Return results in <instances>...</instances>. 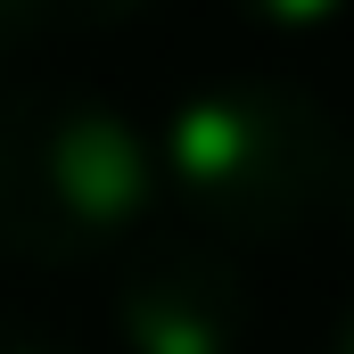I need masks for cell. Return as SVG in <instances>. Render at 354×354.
Returning <instances> with one entry per match:
<instances>
[{
    "mask_svg": "<svg viewBox=\"0 0 354 354\" xmlns=\"http://www.w3.org/2000/svg\"><path fill=\"white\" fill-rule=\"evenodd\" d=\"M346 132L338 115L288 75H206L165 107L157 174L206 231L280 239L313 223L338 189Z\"/></svg>",
    "mask_w": 354,
    "mask_h": 354,
    "instance_id": "6da1fadb",
    "label": "cell"
},
{
    "mask_svg": "<svg viewBox=\"0 0 354 354\" xmlns=\"http://www.w3.org/2000/svg\"><path fill=\"white\" fill-rule=\"evenodd\" d=\"M157 198V140L99 91L25 83L0 99V248L17 264H99Z\"/></svg>",
    "mask_w": 354,
    "mask_h": 354,
    "instance_id": "7a4b0ae2",
    "label": "cell"
},
{
    "mask_svg": "<svg viewBox=\"0 0 354 354\" xmlns=\"http://www.w3.org/2000/svg\"><path fill=\"white\" fill-rule=\"evenodd\" d=\"M107 313L124 354H239L256 297L214 239H140L115 272Z\"/></svg>",
    "mask_w": 354,
    "mask_h": 354,
    "instance_id": "3957f363",
    "label": "cell"
},
{
    "mask_svg": "<svg viewBox=\"0 0 354 354\" xmlns=\"http://www.w3.org/2000/svg\"><path fill=\"white\" fill-rule=\"evenodd\" d=\"M140 8L149 0H0V25L17 41H33V33H107V25H124Z\"/></svg>",
    "mask_w": 354,
    "mask_h": 354,
    "instance_id": "277c9868",
    "label": "cell"
},
{
    "mask_svg": "<svg viewBox=\"0 0 354 354\" xmlns=\"http://www.w3.org/2000/svg\"><path fill=\"white\" fill-rule=\"evenodd\" d=\"M256 25H272V33H313V25H330L346 0H239Z\"/></svg>",
    "mask_w": 354,
    "mask_h": 354,
    "instance_id": "5b68a950",
    "label": "cell"
},
{
    "mask_svg": "<svg viewBox=\"0 0 354 354\" xmlns=\"http://www.w3.org/2000/svg\"><path fill=\"white\" fill-rule=\"evenodd\" d=\"M0 354H75V346H58V338H41L33 322H8V313H0Z\"/></svg>",
    "mask_w": 354,
    "mask_h": 354,
    "instance_id": "8992f818",
    "label": "cell"
},
{
    "mask_svg": "<svg viewBox=\"0 0 354 354\" xmlns=\"http://www.w3.org/2000/svg\"><path fill=\"white\" fill-rule=\"evenodd\" d=\"M330 206H338V214H346V223H354V149H346V157H338V189H330Z\"/></svg>",
    "mask_w": 354,
    "mask_h": 354,
    "instance_id": "52a82bcc",
    "label": "cell"
},
{
    "mask_svg": "<svg viewBox=\"0 0 354 354\" xmlns=\"http://www.w3.org/2000/svg\"><path fill=\"white\" fill-rule=\"evenodd\" d=\"M330 354H354V305L338 313V330H330Z\"/></svg>",
    "mask_w": 354,
    "mask_h": 354,
    "instance_id": "ba28073f",
    "label": "cell"
},
{
    "mask_svg": "<svg viewBox=\"0 0 354 354\" xmlns=\"http://www.w3.org/2000/svg\"><path fill=\"white\" fill-rule=\"evenodd\" d=\"M8 50H25V41H17V33H8V25H0V58H8Z\"/></svg>",
    "mask_w": 354,
    "mask_h": 354,
    "instance_id": "9c48e42d",
    "label": "cell"
}]
</instances>
